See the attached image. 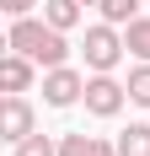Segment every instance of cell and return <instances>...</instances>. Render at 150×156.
<instances>
[{
    "mask_svg": "<svg viewBox=\"0 0 150 156\" xmlns=\"http://www.w3.org/2000/svg\"><path fill=\"white\" fill-rule=\"evenodd\" d=\"M123 38L113 32V22H102V27H86V43H80V54H86V65L91 70H113V65L123 59Z\"/></svg>",
    "mask_w": 150,
    "mask_h": 156,
    "instance_id": "1",
    "label": "cell"
},
{
    "mask_svg": "<svg viewBox=\"0 0 150 156\" xmlns=\"http://www.w3.org/2000/svg\"><path fill=\"white\" fill-rule=\"evenodd\" d=\"M80 97H86V81L75 76L70 65H54V70L43 76V102L48 108H70V102H80Z\"/></svg>",
    "mask_w": 150,
    "mask_h": 156,
    "instance_id": "2",
    "label": "cell"
},
{
    "mask_svg": "<svg viewBox=\"0 0 150 156\" xmlns=\"http://www.w3.org/2000/svg\"><path fill=\"white\" fill-rule=\"evenodd\" d=\"M123 97H129V86H118L107 70H97V76L86 81V108L97 113V119H113V113L123 108Z\"/></svg>",
    "mask_w": 150,
    "mask_h": 156,
    "instance_id": "3",
    "label": "cell"
},
{
    "mask_svg": "<svg viewBox=\"0 0 150 156\" xmlns=\"http://www.w3.org/2000/svg\"><path fill=\"white\" fill-rule=\"evenodd\" d=\"M0 135H5L11 145L32 135V108H27L22 92H5V102H0Z\"/></svg>",
    "mask_w": 150,
    "mask_h": 156,
    "instance_id": "4",
    "label": "cell"
},
{
    "mask_svg": "<svg viewBox=\"0 0 150 156\" xmlns=\"http://www.w3.org/2000/svg\"><path fill=\"white\" fill-rule=\"evenodd\" d=\"M48 38V22H32V16H11V38H5V48H16V54H38Z\"/></svg>",
    "mask_w": 150,
    "mask_h": 156,
    "instance_id": "5",
    "label": "cell"
},
{
    "mask_svg": "<svg viewBox=\"0 0 150 156\" xmlns=\"http://www.w3.org/2000/svg\"><path fill=\"white\" fill-rule=\"evenodd\" d=\"M32 65H38L32 54H16L11 48V54L0 59V86H5V92H27L32 86Z\"/></svg>",
    "mask_w": 150,
    "mask_h": 156,
    "instance_id": "6",
    "label": "cell"
},
{
    "mask_svg": "<svg viewBox=\"0 0 150 156\" xmlns=\"http://www.w3.org/2000/svg\"><path fill=\"white\" fill-rule=\"evenodd\" d=\"M80 5H86V0H43V22L48 27H75V22H80Z\"/></svg>",
    "mask_w": 150,
    "mask_h": 156,
    "instance_id": "7",
    "label": "cell"
},
{
    "mask_svg": "<svg viewBox=\"0 0 150 156\" xmlns=\"http://www.w3.org/2000/svg\"><path fill=\"white\" fill-rule=\"evenodd\" d=\"M64 54H70V43H64V32H59V27H48V38H43V48H38L32 59L43 65V70H54V65H64Z\"/></svg>",
    "mask_w": 150,
    "mask_h": 156,
    "instance_id": "8",
    "label": "cell"
},
{
    "mask_svg": "<svg viewBox=\"0 0 150 156\" xmlns=\"http://www.w3.org/2000/svg\"><path fill=\"white\" fill-rule=\"evenodd\" d=\"M118 156H150V124H129L118 135Z\"/></svg>",
    "mask_w": 150,
    "mask_h": 156,
    "instance_id": "9",
    "label": "cell"
},
{
    "mask_svg": "<svg viewBox=\"0 0 150 156\" xmlns=\"http://www.w3.org/2000/svg\"><path fill=\"white\" fill-rule=\"evenodd\" d=\"M123 43H129V54H134V59H150V16H134V22H129Z\"/></svg>",
    "mask_w": 150,
    "mask_h": 156,
    "instance_id": "10",
    "label": "cell"
},
{
    "mask_svg": "<svg viewBox=\"0 0 150 156\" xmlns=\"http://www.w3.org/2000/svg\"><path fill=\"white\" fill-rule=\"evenodd\" d=\"M129 102L150 108V59H139L134 70H129Z\"/></svg>",
    "mask_w": 150,
    "mask_h": 156,
    "instance_id": "11",
    "label": "cell"
},
{
    "mask_svg": "<svg viewBox=\"0 0 150 156\" xmlns=\"http://www.w3.org/2000/svg\"><path fill=\"white\" fill-rule=\"evenodd\" d=\"M11 156H59V145L48 140V135H27V140H16Z\"/></svg>",
    "mask_w": 150,
    "mask_h": 156,
    "instance_id": "12",
    "label": "cell"
},
{
    "mask_svg": "<svg viewBox=\"0 0 150 156\" xmlns=\"http://www.w3.org/2000/svg\"><path fill=\"white\" fill-rule=\"evenodd\" d=\"M102 5V16L118 27V22H134V11H139V0H97Z\"/></svg>",
    "mask_w": 150,
    "mask_h": 156,
    "instance_id": "13",
    "label": "cell"
},
{
    "mask_svg": "<svg viewBox=\"0 0 150 156\" xmlns=\"http://www.w3.org/2000/svg\"><path fill=\"white\" fill-rule=\"evenodd\" d=\"M59 156H91V135H64V140H59Z\"/></svg>",
    "mask_w": 150,
    "mask_h": 156,
    "instance_id": "14",
    "label": "cell"
},
{
    "mask_svg": "<svg viewBox=\"0 0 150 156\" xmlns=\"http://www.w3.org/2000/svg\"><path fill=\"white\" fill-rule=\"evenodd\" d=\"M0 5H5V16H27L32 11V0H0Z\"/></svg>",
    "mask_w": 150,
    "mask_h": 156,
    "instance_id": "15",
    "label": "cell"
},
{
    "mask_svg": "<svg viewBox=\"0 0 150 156\" xmlns=\"http://www.w3.org/2000/svg\"><path fill=\"white\" fill-rule=\"evenodd\" d=\"M91 156H118V145H107V140H91Z\"/></svg>",
    "mask_w": 150,
    "mask_h": 156,
    "instance_id": "16",
    "label": "cell"
},
{
    "mask_svg": "<svg viewBox=\"0 0 150 156\" xmlns=\"http://www.w3.org/2000/svg\"><path fill=\"white\" fill-rule=\"evenodd\" d=\"M86 5H91V0H86Z\"/></svg>",
    "mask_w": 150,
    "mask_h": 156,
    "instance_id": "17",
    "label": "cell"
}]
</instances>
